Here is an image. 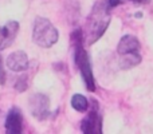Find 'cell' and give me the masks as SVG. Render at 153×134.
Segmentation results:
<instances>
[{"label": "cell", "instance_id": "ba28073f", "mask_svg": "<svg viewBox=\"0 0 153 134\" xmlns=\"http://www.w3.org/2000/svg\"><path fill=\"white\" fill-rule=\"evenodd\" d=\"M138 51H140V42L133 35H125V36H122L118 46H117V53L120 55L133 54V53H138Z\"/></svg>", "mask_w": 153, "mask_h": 134}, {"label": "cell", "instance_id": "7a4b0ae2", "mask_svg": "<svg viewBox=\"0 0 153 134\" xmlns=\"http://www.w3.org/2000/svg\"><path fill=\"white\" fill-rule=\"evenodd\" d=\"M32 39L39 47L48 48L58 42V31L48 19L38 16L34 23Z\"/></svg>", "mask_w": 153, "mask_h": 134}, {"label": "cell", "instance_id": "9c48e42d", "mask_svg": "<svg viewBox=\"0 0 153 134\" xmlns=\"http://www.w3.org/2000/svg\"><path fill=\"white\" fill-rule=\"evenodd\" d=\"M140 62H141V55L138 53L125 54V55H121V59H120V66H121L122 70H129V68L137 66Z\"/></svg>", "mask_w": 153, "mask_h": 134}, {"label": "cell", "instance_id": "6da1fadb", "mask_svg": "<svg viewBox=\"0 0 153 134\" xmlns=\"http://www.w3.org/2000/svg\"><path fill=\"white\" fill-rule=\"evenodd\" d=\"M109 23H110V10L106 7L105 3L95 5L87 20V38H89L87 43L93 44L97 42L106 31Z\"/></svg>", "mask_w": 153, "mask_h": 134}, {"label": "cell", "instance_id": "8fae6325", "mask_svg": "<svg viewBox=\"0 0 153 134\" xmlns=\"http://www.w3.org/2000/svg\"><path fill=\"white\" fill-rule=\"evenodd\" d=\"M15 89L19 90V93H23L26 91L27 89V75H23L16 81V84H15Z\"/></svg>", "mask_w": 153, "mask_h": 134}, {"label": "cell", "instance_id": "277c9868", "mask_svg": "<svg viewBox=\"0 0 153 134\" xmlns=\"http://www.w3.org/2000/svg\"><path fill=\"white\" fill-rule=\"evenodd\" d=\"M19 32L18 21H8L4 26H0V51L12 44Z\"/></svg>", "mask_w": 153, "mask_h": 134}, {"label": "cell", "instance_id": "5bb4252c", "mask_svg": "<svg viewBox=\"0 0 153 134\" xmlns=\"http://www.w3.org/2000/svg\"><path fill=\"white\" fill-rule=\"evenodd\" d=\"M130 1L136 3V4H140V3H146V0H130Z\"/></svg>", "mask_w": 153, "mask_h": 134}, {"label": "cell", "instance_id": "4fadbf2b", "mask_svg": "<svg viewBox=\"0 0 153 134\" xmlns=\"http://www.w3.org/2000/svg\"><path fill=\"white\" fill-rule=\"evenodd\" d=\"M5 82V71L3 70V61L0 56V84H4Z\"/></svg>", "mask_w": 153, "mask_h": 134}, {"label": "cell", "instance_id": "5b68a950", "mask_svg": "<svg viewBox=\"0 0 153 134\" xmlns=\"http://www.w3.org/2000/svg\"><path fill=\"white\" fill-rule=\"evenodd\" d=\"M5 64L13 73H20V71H24L28 68V56L24 51H15V53L8 55Z\"/></svg>", "mask_w": 153, "mask_h": 134}, {"label": "cell", "instance_id": "8992f818", "mask_svg": "<svg viewBox=\"0 0 153 134\" xmlns=\"http://www.w3.org/2000/svg\"><path fill=\"white\" fill-rule=\"evenodd\" d=\"M23 129V117L19 109L13 107L10 110L7 118H5V130L10 134H19Z\"/></svg>", "mask_w": 153, "mask_h": 134}, {"label": "cell", "instance_id": "30bf717a", "mask_svg": "<svg viewBox=\"0 0 153 134\" xmlns=\"http://www.w3.org/2000/svg\"><path fill=\"white\" fill-rule=\"evenodd\" d=\"M71 106L76 111H86L87 107H89V102H87L86 97H83L81 94H75L71 98Z\"/></svg>", "mask_w": 153, "mask_h": 134}, {"label": "cell", "instance_id": "7c38bea8", "mask_svg": "<svg viewBox=\"0 0 153 134\" xmlns=\"http://www.w3.org/2000/svg\"><path fill=\"white\" fill-rule=\"evenodd\" d=\"M124 1V0H105V4H106V7L109 8V10H111V8H114V7H117V5H120L121 3Z\"/></svg>", "mask_w": 153, "mask_h": 134}, {"label": "cell", "instance_id": "52a82bcc", "mask_svg": "<svg viewBox=\"0 0 153 134\" xmlns=\"http://www.w3.org/2000/svg\"><path fill=\"white\" fill-rule=\"evenodd\" d=\"M94 105H93V110L87 114V117L82 121V125H81V130L86 134H93L95 132L101 133V130H102L101 129V125H102L101 122H102V119H101V117H98L97 109H94Z\"/></svg>", "mask_w": 153, "mask_h": 134}, {"label": "cell", "instance_id": "3957f363", "mask_svg": "<svg viewBox=\"0 0 153 134\" xmlns=\"http://www.w3.org/2000/svg\"><path fill=\"white\" fill-rule=\"evenodd\" d=\"M30 109L36 119H46L48 117V98L43 94H35L30 99Z\"/></svg>", "mask_w": 153, "mask_h": 134}]
</instances>
